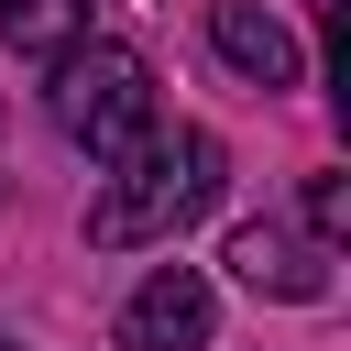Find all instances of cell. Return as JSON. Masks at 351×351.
<instances>
[{
	"label": "cell",
	"instance_id": "1",
	"mask_svg": "<svg viewBox=\"0 0 351 351\" xmlns=\"http://www.w3.org/2000/svg\"><path fill=\"white\" fill-rule=\"evenodd\" d=\"M219 176H230V154H219V132H197V121H154L110 176H99V197H88V241L99 252H143V241H176L186 219H208L219 208Z\"/></svg>",
	"mask_w": 351,
	"mask_h": 351
},
{
	"label": "cell",
	"instance_id": "2",
	"mask_svg": "<svg viewBox=\"0 0 351 351\" xmlns=\"http://www.w3.org/2000/svg\"><path fill=\"white\" fill-rule=\"evenodd\" d=\"M44 110H55V132H66L88 165H121V154L154 132V66H143L132 44H99V33H88V44L55 55V99H44Z\"/></svg>",
	"mask_w": 351,
	"mask_h": 351
},
{
	"label": "cell",
	"instance_id": "3",
	"mask_svg": "<svg viewBox=\"0 0 351 351\" xmlns=\"http://www.w3.org/2000/svg\"><path fill=\"white\" fill-rule=\"evenodd\" d=\"M208 318H219L208 274L197 263H154L132 285V307H121V351H208Z\"/></svg>",
	"mask_w": 351,
	"mask_h": 351
},
{
	"label": "cell",
	"instance_id": "4",
	"mask_svg": "<svg viewBox=\"0 0 351 351\" xmlns=\"http://www.w3.org/2000/svg\"><path fill=\"white\" fill-rule=\"evenodd\" d=\"M219 263H230L252 296H285V307H318V296H329V241H296V230H274V219H241Z\"/></svg>",
	"mask_w": 351,
	"mask_h": 351
},
{
	"label": "cell",
	"instance_id": "5",
	"mask_svg": "<svg viewBox=\"0 0 351 351\" xmlns=\"http://www.w3.org/2000/svg\"><path fill=\"white\" fill-rule=\"evenodd\" d=\"M208 44H219L230 77H252V88H296V33H285L263 0H208Z\"/></svg>",
	"mask_w": 351,
	"mask_h": 351
},
{
	"label": "cell",
	"instance_id": "6",
	"mask_svg": "<svg viewBox=\"0 0 351 351\" xmlns=\"http://www.w3.org/2000/svg\"><path fill=\"white\" fill-rule=\"evenodd\" d=\"M0 44L55 66L66 44H88V0H0Z\"/></svg>",
	"mask_w": 351,
	"mask_h": 351
},
{
	"label": "cell",
	"instance_id": "7",
	"mask_svg": "<svg viewBox=\"0 0 351 351\" xmlns=\"http://www.w3.org/2000/svg\"><path fill=\"white\" fill-rule=\"evenodd\" d=\"M351 230V186L340 176H307V241H340Z\"/></svg>",
	"mask_w": 351,
	"mask_h": 351
},
{
	"label": "cell",
	"instance_id": "8",
	"mask_svg": "<svg viewBox=\"0 0 351 351\" xmlns=\"http://www.w3.org/2000/svg\"><path fill=\"white\" fill-rule=\"evenodd\" d=\"M0 351H22V340H0Z\"/></svg>",
	"mask_w": 351,
	"mask_h": 351
}]
</instances>
